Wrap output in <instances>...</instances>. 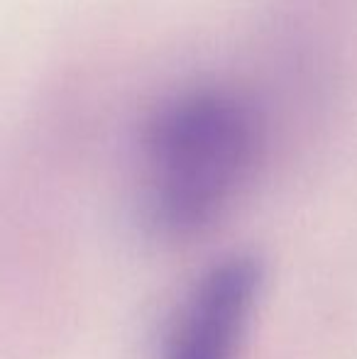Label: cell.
<instances>
[{"instance_id":"cell-1","label":"cell","mask_w":357,"mask_h":359,"mask_svg":"<svg viewBox=\"0 0 357 359\" xmlns=\"http://www.w3.org/2000/svg\"><path fill=\"white\" fill-rule=\"evenodd\" d=\"M255 115L233 93L194 88L152 115L142 140L140 215L162 240H191L238 201L257 164Z\"/></svg>"},{"instance_id":"cell-2","label":"cell","mask_w":357,"mask_h":359,"mask_svg":"<svg viewBox=\"0 0 357 359\" xmlns=\"http://www.w3.org/2000/svg\"><path fill=\"white\" fill-rule=\"evenodd\" d=\"M262 288L264 266L255 255L215 257L174 301L157 359H240Z\"/></svg>"}]
</instances>
